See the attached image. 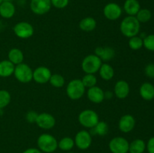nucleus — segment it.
<instances>
[{"instance_id": "36", "label": "nucleus", "mask_w": 154, "mask_h": 153, "mask_svg": "<svg viewBox=\"0 0 154 153\" xmlns=\"http://www.w3.org/2000/svg\"><path fill=\"white\" fill-rule=\"evenodd\" d=\"M144 72L145 74L147 75L148 77L154 78V64L153 63H150L147 64L144 69Z\"/></svg>"}, {"instance_id": "2", "label": "nucleus", "mask_w": 154, "mask_h": 153, "mask_svg": "<svg viewBox=\"0 0 154 153\" xmlns=\"http://www.w3.org/2000/svg\"><path fill=\"white\" fill-rule=\"evenodd\" d=\"M38 146L40 151L46 153H51L56 151L58 147V142L53 135L50 134H42L37 140Z\"/></svg>"}, {"instance_id": "16", "label": "nucleus", "mask_w": 154, "mask_h": 153, "mask_svg": "<svg viewBox=\"0 0 154 153\" xmlns=\"http://www.w3.org/2000/svg\"><path fill=\"white\" fill-rule=\"evenodd\" d=\"M87 98L93 103L100 104L105 98V92L100 87L95 86L91 88H89L87 91Z\"/></svg>"}, {"instance_id": "19", "label": "nucleus", "mask_w": 154, "mask_h": 153, "mask_svg": "<svg viewBox=\"0 0 154 153\" xmlns=\"http://www.w3.org/2000/svg\"><path fill=\"white\" fill-rule=\"evenodd\" d=\"M141 97L145 100H152L154 98V86L150 82H144L139 89Z\"/></svg>"}, {"instance_id": "25", "label": "nucleus", "mask_w": 154, "mask_h": 153, "mask_svg": "<svg viewBox=\"0 0 154 153\" xmlns=\"http://www.w3.org/2000/svg\"><path fill=\"white\" fill-rule=\"evenodd\" d=\"M99 72L101 77L103 80H111L114 77V68H112V66L107 64V63H104V64L101 65Z\"/></svg>"}, {"instance_id": "18", "label": "nucleus", "mask_w": 154, "mask_h": 153, "mask_svg": "<svg viewBox=\"0 0 154 153\" xmlns=\"http://www.w3.org/2000/svg\"><path fill=\"white\" fill-rule=\"evenodd\" d=\"M16 8L11 2H3L0 4V16L5 19L11 18L14 15Z\"/></svg>"}, {"instance_id": "8", "label": "nucleus", "mask_w": 154, "mask_h": 153, "mask_svg": "<svg viewBox=\"0 0 154 153\" xmlns=\"http://www.w3.org/2000/svg\"><path fill=\"white\" fill-rule=\"evenodd\" d=\"M14 32L18 38L26 39L32 37L34 34V28L28 22H20L13 28Z\"/></svg>"}, {"instance_id": "28", "label": "nucleus", "mask_w": 154, "mask_h": 153, "mask_svg": "<svg viewBox=\"0 0 154 153\" xmlns=\"http://www.w3.org/2000/svg\"><path fill=\"white\" fill-rule=\"evenodd\" d=\"M135 17L137 18V20H138V22L141 23V22H147L151 19L152 17V14L149 9L147 8H142L140 9L139 11L137 13V14L135 15Z\"/></svg>"}, {"instance_id": "31", "label": "nucleus", "mask_w": 154, "mask_h": 153, "mask_svg": "<svg viewBox=\"0 0 154 153\" xmlns=\"http://www.w3.org/2000/svg\"><path fill=\"white\" fill-rule=\"evenodd\" d=\"M11 99V97L8 92L4 89L0 90V110L4 109L9 104Z\"/></svg>"}, {"instance_id": "39", "label": "nucleus", "mask_w": 154, "mask_h": 153, "mask_svg": "<svg viewBox=\"0 0 154 153\" xmlns=\"http://www.w3.org/2000/svg\"><path fill=\"white\" fill-rule=\"evenodd\" d=\"M12 0H3V2H11Z\"/></svg>"}, {"instance_id": "15", "label": "nucleus", "mask_w": 154, "mask_h": 153, "mask_svg": "<svg viewBox=\"0 0 154 153\" xmlns=\"http://www.w3.org/2000/svg\"><path fill=\"white\" fill-rule=\"evenodd\" d=\"M114 94L119 99H124L128 97L130 92L129 83L125 80H119L114 86Z\"/></svg>"}, {"instance_id": "37", "label": "nucleus", "mask_w": 154, "mask_h": 153, "mask_svg": "<svg viewBox=\"0 0 154 153\" xmlns=\"http://www.w3.org/2000/svg\"><path fill=\"white\" fill-rule=\"evenodd\" d=\"M146 148H147L148 153H154V136H152L150 138L147 142V145H146Z\"/></svg>"}, {"instance_id": "20", "label": "nucleus", "mask_w": 154, "mask_h": 153, "mask_svg": "<svg viewBox=\"0 0 154 153\" xmlns=\"http://www.w3.org/2000/svg\"><path fill=\"white\" fill-rule=\"evenodd\" d=\"M123 9L129 16H135L141 9V5L138 0H126Z\"/></svg>"}, {"instance_id": "32", "label": "nucleus", "mask_w": 154, "mask_h": 153, "mask_svg": "<svg viewBox=\"0 0 154 153\" xmlns=\"http://www.w3.org/2000/svg\"><path fill=\"white\" fill-rule=\"evenodd\" d=\"M129 46L133 50H138L143 46V39L136 35L129 38Z\"/></svg>"}, {"instance_id": "7", "label": "nucleus", "mask_w": 154, "mask_h": 153, "mask_svg": "<svg viewBox=\"0 0 154 153\" xmlns=\"http://www.w3.org/2000/svg\"><path fill=\"white\" fill-rule=\"evenodd\" d=\"M129 147V142L122 136L114 137L109 142V148L112 153H127Z\"/></svg>"}, {"instance_id": "22", "label": "nucleus", "mask_w": 154, "mask_h": 153, "mask_svg": "<svg viewBox=\"0 0 154 153\" xmlns=\"http://www.w3.org/2000/svg\"><path fill=\"white\" fill-rule=\"evenodd\" d=\"M8 58L11 62L13 63L14 65H17V64H19L23 62L24 56L20 50L17 49V48H13L8 52Z\"/></svg>"}, {"instance_id": "29", "label": "nucleus", "mask_w": 154, "mask_h": 153, "mask_svg": "<svg viewBox=\"0 0 154 153\" xmlns=\"http://www.w3.org/2000/svg\"><path fill=\"white\" fill-rule=\"evenodd\" d=\"M51 86L56 88H61L65 84V79L61 74H55L51 75L49 80Z\"/></svg>"}, {"instance_id": "13", "label": "nucleus", "mask_w": 154, "mask_h": 153, "mask_svg": "<svg viewBox=\"0 0 154 153\" xmlns=\"http://www.w3.org/2000/svg\"><path fill=\"white\" fill-rule=\"evenodd\" d=\"M35 123L41 128L48 130L54 127L56 124V119L51 114L48 112H42L38 115Z\"/></svg>"}, {"instance_id": "30", "label": "nucleus", "mask_w": 154, "mask_h": 153, "mask_svg": "<svg viewBox=\"0 0 154 153\" xmlns=\"http://www.w3.org/2000/svg\"><path fill=\"white\" fill-rule=\"evenodd\" d=\"M83 84L85 86V88H91V87L95 86L97 82V79L95 76L94 74H86L85 76H83L82 80Z\"/></svg>"}, {"instance_id": "33", "label": "nucleus", "mask_w": 154, "mask_h": 153, "mask_svg": "<svg viewBox=\"0 0 154 153\" xmlns=\"http://www.w3.org/2000/svg\"><path fill=\"white\" fill-rule=\"evenodd\" d=\"M143 46L150 51H154V34H148L143 39Z\"/></svg>"}, {"instance_id": "21", "label": "nucleus", "mask_w": 154, "mask_h": 153, "mask_svg": "<svg viewBox=\"0 0 154 153\" xmlns=\"http://www.w3.org/2000/svg\"><path fill=\"white\" fill-rule=\"evenodd\" d=\"M15 65L11 62L8 59L0 62V76L1 77H8L14 74Z\"/></svg>"}, {"instance_id": "11", "label": "nucleus", "mask_w": 154, "mask_h": 153, "mask_svg": "<svg viewBox=\"0 0 154 153\" xmlns=\"http://www.w3.org/2000/svg\"><path fill=\"white\" fill-rule=\"evenodd\" d=\"M123 10L118 4L110 2L104 7V16L109 20H116L121 16Z\"/></svg>"}, {"instance_id": "26", "label": "nucleus", "mask_w": 154, "mask_h": 153, "mask_svg": "<svg viewBox=\"0 0 154 153\" xmlns=\"http://www.w3.org/2000/svg\"><path fill=\"white\" fill-rule=\"evenodd\" d=\"M90 134L92 135H99V136H105L108 131V126L105 122H99L98 124L94 128H92Z\"/></svg>"}, {"instance_id": "38", "label": "nucleus", "mask_w": 154, "mask_h": 153, "mask_svg": "<svg viewBox=\"0 0 154 153\" xmlns=\"http://www.w3.org/2000/svg\"><path fill=\"white\" fill-rule=\"evenodd\" d=\"M23 153H42V152L39 149L35 148H29L28 149L25 150Z\"/></svg>"}, {"instance_id": "40", "label": "nucleus", "mask_w": 154, "mask_h": 153, "mask_svg": "<svg viewBox=\"0 0 154 153\" xmlns=\"http://www.w3.org/2000/svg\"><path fill=\"white\" fill-rule=\"evenodd\" d=\"M2 2H3V0H0V4H1Z\"/></svg>"}, {"instance_id": "12", "label": "nucleus", "mask_w": 154, "mask_h": 153, "mask_svg": "<svg viewBox=\"0 0 154 153\" xmlns=\"http://www.w3.org/2000/svg\"><path fill=\"white\" fill-rule=\"evenodd\" d=\"M52 73L48 68L40 66L33 70L32 80L38 84H45L49 82Z\"/></svg>"}, {"instance_id": "14", "label": "nucleus", "mask_w": 154, "mask_h": 153, "mask_svg": "<svg viewBox=\"0 0 154 153\" xmlns=\"http://www.w3.org/2000/svg\"><path fill=\"white\" fill-rule=\"evenodd\" d=\"M135 126V119L130 114H126L120 118L118 127L123 133L132 131Z\"/></svg>"}, {"instance_id": "6", "label": "nucleus", "mask_w": 154, "mask_h": 153, "mask_svg": "<svg viewBox=\"0 0 154 153\" xmlns=\"http://www.w3.org/2000/svg\"><path fill=\"white\" fill-rule=\"evenodd\" d=\"M14 75L19 82L27 83L32 80L33 70L28 64L22 62L15 65Z\"/></svg>"}, {"instance_id": "34", "label": "nucleus", "mask_w": 154, "mask_h": 153, "mask_svg": "<svg viewBox=\"0 0 154 153\" xmlns=\"http://www.w3.org/2000/svg\"><path fill=\"white\" fill-rule=\"evenodd\" d=\"M51 4L56 8H65L69 4V0H51Z\"/></svg>"}, {"instance_id": "35", "label": "nucleus", "mask_w": 154, "mask_h": 153, "mask_svg": "<svg viewBox=\"0 0 154 153\" xmlns=\"http://www.w3.org/2000/svg\"><path fill=\"white\" fill-rule=\"evenodd\" d=\"M38 115V114L36 112H35V111H29V112H27L26 115V121L29 123L35 122Z\"/></svg>"}, {"instance_id": "10", "label": "nucleus", "mask_w": 154, "mask_h": 153, "mask_svg": "<svg viewBox=\"0 0 154 153\" xmlns=\"http://www.w3.org/2000/svg\"><path fill=\"white\" fill-rule=\"evenodd\" d=\"M75 144L78 148L82 150L87 149L91 146L92 136L90 132L86 130H80L75 137Z\"/></svg>"}, {"instance_id": "4", "label": "nucleus", "mask_w": 154, "mask_h": 153, "mask_svg": "<svg viewBox=\"0 0 154 153\" xmlns=\"http://www.w3.org/2000/svg\"><path fill=\"white\" fill-rule=\"evenodd\" d=\"M102 64V61L99 57L95 54H90L83 59L81 68L86 74H94L99 71Z\"/></svg>"}, {"instance_id": "27", "label": "nucleus", "mask_w": 154, "mask_h": 153, "mask_svg": "<svg viewBox=\"0 0 154 153\" xmlns=\"http://www.w3.org/2000/svg\"><path fill=\"white\" fill-rule=\"evenodd\" d=\"M74 146H75V141L69 136L63 137L58 142V147L63 151H70Z\"/></svg>"}, {"instance_id": "9", "label": "nucleus", "mask_w": 154, "mask_h": 153, "mask_svg": "<svg viewBox=\"0 0 154 153\" xmlns=\"http://www.w3.org/2000/svg\"><path fill=\"white\" fill-rule=\"evenodd\" d=\"M51 0H31L30 9L37 15H44L48 13L51 8Z\"/></svg>"}, {"instance_id": "5", "label": "nucleus", "mask_w": 154, "mask_h": 153, "mask_svg": "<svg viewBox=\"0 0 154 153\" xmlns=\"http://www.w3.org/2000/svg\"><path fill=\"white\" fill-rule=\"evenodd\" d=\"M78 121L82 126L87 128H94L99 122V116L93 110H85L80 112Z\"/></svg>"}, {"instance_id": "3", "label": "nucleus", "mask_w": 154, "mask_h": 153, "mask_svg": "<svg viewBox=\"0 0 154 153\" xmlns=\"http://www.w3.org/2000/svg\"><path fill=\"white\" fill-rule=\"evenodd\" d=\"M85 86L80 79L71 80L66 86V94L72 100H78L84 96L85 93Z\"/></svg>"}, {"instance_id": "41", "label": "nucleus", "mask_w": 154, "mask_h": 153, "mask_svg": "<svg viewBox=\"0 0 154 153\" xmlns=\"http://www.w3.org/2000/svg\"><path fill=\"white\" fill-rule=\"evenodd\" d=\"M68 153H74V152H68Z\"/></svg>"}, {"instance_id": "17", "label": "nucleus", "mask_w": 154, "mask_h": 153, "mask_svg": "<svg viewBox=\"0 0 154 153\" xmlns=\"http://www.w3.org/2000/svg\"><path fill=\"white\" fill-rule=\"evenodd\" d=\"M95 55L101 58V60L103 61H110L112 59L115 55V51L113 48L106 46V47H102V46H97L95 50Z\"/></svg>"}, {"instance_id": "1", "label": "nucleus", "mask_w": 154, "mask_h": 153, "mask_svg": "<svg viewBox=\"0 0 154 153\" xmlns=\"http://www.w3.org/2000/svg\"><path fill=\"white\" fill-rule=\"evenodd\" d=\"M140 22L135 16H126L120 22V28L122 34L127 38L138 35L140 32Z\"/></svg>"}, {"instance_id": "24", "label": "nucleus", "mask_w": 154, "mask_h": 153, "mask_svg": "<svg viewBox=\"0 0 154 153\" xmlns=\"http://www.w3.org/2000/svg\"><path fill=\"white\" fill-rule=\"evenodd\" d=\"M146 149V144L143 140L136 139L129 143V152L130 153H143Z\"/></svg>"}, {"instance_id": "23", "label": "nucleus", "mask_w": 154, "mask_h": 153, "mask_svg": "<svg viewBox=\"0 0 154 153\" xmlns=\"http://www.w3.org/2000/svg\"><path fill=\"white\" fill-rule=\"evenodd\" d=\"M79 27L84 32H92L96 28V20L93 17L87 16L80 21Z\"/></svg>"}]
</instances>
